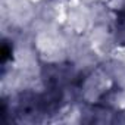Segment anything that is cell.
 Masks as SVG:
<instances>
[{
  "label": "cell",
  "mask_w": 125,
  "mask_h": 125,
  "mask_svg": "<svg viewBox=\"0 0 125 125\" xmlns=\"http://www.w3.org/2000/svg\"><path fill=\"white\" fill-rule=\"evenodd\" d=\"M121 22L125 25V10H124V12H122V15H121Z\"/></svg>",
  "instance_id": "cell-1"
}]
</instances>
